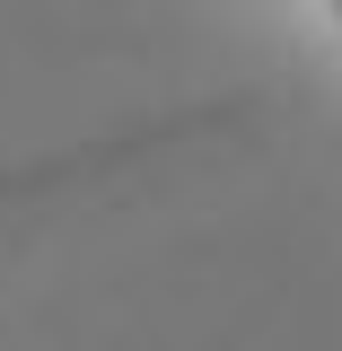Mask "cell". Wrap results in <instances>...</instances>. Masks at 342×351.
Here are the masks:
<instances>
[{"mask_svg":"<svg viewBox=\"0 0 342 351\" xmlns=\"http://www.w3.org/2000/svg\"><path fill=\"white\" fill-rule=\"evenodd\" d=\"M334 18H342V0H334Z\"/></svg>","mask_w":342,"mask_h":351,"instance_id":"obj_1","label":"cell"}]
</instances>
